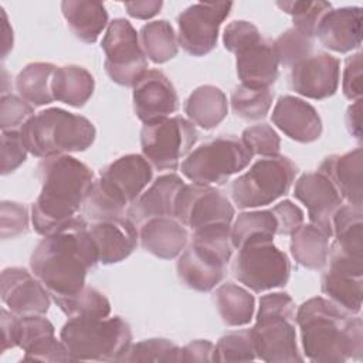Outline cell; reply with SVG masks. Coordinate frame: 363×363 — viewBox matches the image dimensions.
<instances>
[{"instance_id":"6da1fadb","label":"cell","mask_w":363,"mask_h":363,"mask_svg":"<svg viewBox=\"0 0 363 363\" xmlns=\"http://www.w3.org/2000/svg\"><path fill=\"white\" fill-rule=\"evenodd\" d=\"M99 262L84 216L45 235L30 257V271L48 289L52 299L69 296L85 286L86 275Z\"/></svg>"},{"instance_id":"7a4b0ae2","label":"cell","mask_w":363,"mask_h":363,"mask_svg":"<svg viewBox=\"0 0 363 363\" xmlns=\"http://www.w3.org/2000/svg\"><path fill=\"white\" fill-rule=\"evenodd\" d=\"M302 350L311 362L343 363L363 356V322L323 296L305 301L295 313Z\"/></svg>"},{"instance_id":"3957f363","label":"cell","mask_w":363,"mask_h":363,"mask_svg":"<svg viewBox=\"0 0 363 363\" xmlns=\"http://www.w3.org/2000/svg\"><path fill=\"white\" fill-rule=\"evenodd\" d=\"M41 191L31 206V224L45 237L67 227L82 208L94 183V172L69 156L43 159L37 167Z\"/></svg>"},{"instance_id":"277c9868","label":"cell","mask_w":363,"mask_h":363,"mask_svg":"<svg viewBox=\"0 0 363 363\" xmlns=\"http://www.w3.org/2000/svg\"><path fill=\"white\" fill-rule=\"evenodd\" d=\"M20 133L28 153L41 159L84 152L96 136L89 119L61 108L34 113L20 128Z\"/></svg>"},{"instance_id":"5b68a950","label":"cell","mask_w":363,"mask_h":363,"mask_svg":"<svg viewBox=\"0 0 363 363\" xmlns=\"http://www.w3.org/2000/svg\"><path fill=\"white\" fill-rule=\"evenodd\" d=\"M295 302L286 292L259 298L255 325L250 329L257 359L267 363L303 362L295 329Z\"/></svg>"},{"instance_id":"8992f818","label":"cell","mask_w":363,"mask_h":363,"mask_svg":"<svg viewBox=\"0 0 363 363\" xmlns=\"http://www.w3.org/2000/svg\"><path fill=\"white\" fill-rule=\"evenodd\" d=\"M71 362H121L132 345V330L121 316L68 318L60 332Z\"/></svg>"},{"instance_id":"52a82bcc","label":"cell","mask_w":363,"mask_h":363,"mask_svg":"<svg viewBox=\"0 0 363 363\" xmlns=\"http://www.w3.org/2000/svg\"><path fill=\"white\" fill-rule=\"evenodd\" d=\"M223 43L235 55L238 79L248 88H269L279 75L274 40L261 35L251 21L234 20L224 28Z\"/></svg>"},{"instance_id":"ba28073f","label":"cell","mask_w":363,"mask_h":363,"mask_svg":"<svg viewBox=\"0 0 363 363\" xmlns=\"http://www.w3.org/2000/svg\"><path fill=\"white\" fill-rule=\"evenodd\" d=\"M251 159L252 155L241 139L234 135H220L191 150L180 169L191 183L221 186L233 174L244 170Z\"/></svg>"},{"instance_id":"9c48e42d","label":"cell","mask_w":363,"mask_h":363,"mask_svg":"<svg viewBox=\"0 0 363 363\" xmlns=\"http://www.w3.org/2000/svg\"><path fill=\"white\" fill-rule=\"evenodd\" d=\"M231 271L238 282L252 292H265L286 285L291 262L274 244V237L248 238L238 248Z\"/></svg>"},{"instance_id":"30bf717a","label":"cell","mask_w":363,"mask_h":363,"mask_svg":"<svg viewBox=\"0 0 363 363\" xmlns=\"http://www.w3.org/2000/svg\"><path fill=\"white\" fill-rule=\"evenodd\" d=\"M296 173V164L286 156L262 157L233 182L231 199L238 208L271 204L289 191Z\"/></svg>"},{"instance_id":"8fae6325","label":"cell","mask_w":363,"mask_h":363,"mask_svg":"<svg viewBox=\"0 0 363 363\" xmlns=\"http://www.w3.org/2000/svg\"><path fill=\"white\" fill-rule=\"evenodd\" d=\"M196 126L183 116L145 123L140 130L142 155L157 170H176L197 142Z\"/></svg>"},{"instance_id":"7c38bea8","label":"cell","mask_w":363,"mask_h":363,"mask_svg":"<svg viewBox=\"0 0 363 363\" xmlns=\"http://www.w3.org/2000/svg\"><path fill=\"white\" fill-rule=\"evenodd\" d=\"M101 47L105 52V71L115 84L133 88L147 71L139 34L128 20L113 18L106 27Z\"/></svg>"},{"instance_id":"4fadbf2b","label":"cell","mask_w":363,"mask_h":363,"mask_svg":"<svg viewBox=\"0 0 363 363\" xmlns=\"http://www.w3.org/2000/svg\"><path fill=\"white\" fill-rule=\"evenodd\" d=\"M233 3H194L177 16V43L193 57L214 50L218 30L228 17Z\"/></svg>"},{"instance_id":"5bb4252c","label":"cell","mask_w":363,"mask_h":363,"mask_svg":"<svg viewBox=\"0 0 363 363\" xmlns=\"http://www.w3.org/2000/svg\"><path fill=\"white\" fill-rule=\"evenodd\" d=\"M234 216L230 199L216 186L184 184L176 200L174 217L191 231L213 224H231Z\"/></svg>"},{"instance_id":"9a60e30c","label":"cell","mask_w":363,"mask_h":363,"mask_svg":"<svg viewBox=\"0 0 363 363\" xmlns=\"http://www.w3.org/2000/svg\"><path fill=\"white\" fill-rule=\"evenodd\" d=\"M320 289L328 299L347 312L359 315L363 296V261L329 254Z\"/></svg>"},{"instance_id":"2e32d148","label":"cell","mask_w":363,"mask_h":363,"mask_svg":"<svg viewBox=\"0 0 363 363\" xmlns=\"http://www.w3.org/2000/svg\"><path fill=\"white\" fill-rule=\"evenodd\" d=\"M1 301L17 316L45 315L51 295L41 281L26 268L9 267L1 272Z\"/></svg>"},{"instance_id":"e0dca14e","label":"cell","mask_w":363,"mask_h":363,"mask_svg":"<svg viewBox=\"0 0 363 363\" xmlns=\"http://www.w3.org/2000/svg\"><path fill=\"white\" fill-rule=\"evenodd\" d=\"M340 62L328 52L311 54L291 67L289 86L309 99H326L337 91Z\"/></svg>"},{"instance_id":"ac0fdd59","label":"cell","mask_w":363,"mask_h":363,"mask_svg":"<svg viewBox=\"0 0 363 363\" xmlns=\"http://www.w3.org/2000/svg\"><path fill=\"white\" fill-rule=\"evenodd\" d=\"M14 343L24 352V362H71L65 345L55 337L54 325L43 315L17 316Z\"/></svg>"},{"instance_id":"d6986e66","label":"cell","mask_w":363,"mask_h":363,"mask_svg":"<svg viewBox=\"0 0 363 363\" xmlns=\"http://www.w3.org/2000/svg\"><path fill=\"white\" fill-rule=\"evenodd\" d=\"M294 196L306 207L311 224L330 238L333 216L343 204V199L330 180L320 172L303 173L295 182Z\"/></svg>"},{"instance_id":"ffe728a7","label":"cell","mask_w":363,"mask_h":363,"mask_svg":"<svg viewBox=\"0 0 363 363\" xmlns=\"http://www.w3.org/2000/svg\"><path fill=\"white\" fill-rule=\"evenodd\" d=\"M133 111L139 121L150 123L169 118L179 109V96L172 81L159 69H149L135 84Z\"/></svg>"},{"instance_id":"44dd1931","label":"cell","mask_w":363,"mask_h":363,"mask_svg":"<svg viewBox=\"0 0 363 363\" xmlns=\"http://www.w3.org/2000/svg\"><path fill=\"white\" fill-rule=\"evenodd\" d=\"M153 177V166L143 155L129 153L106 164L99 180L119 199L130 206L147 187Z\"/></svg>"},{"instance_id":"7402d4cb","label":"cell","mask_w":363,"mask_h":363,"mask_svg":"<svg viewBox=\"0 0 363 363\" xmlns=\"http://www.w3.org/2000/svg\"><path fill=\"white\" fill-rule=\"evenodd\" d=\"M271 119L284 135L299 143L318 140L323 130L318 111L306 101L292 95L278 98Z\"/></svg>"},{"instance_id":"603a6c76","label":"cell","mask_w":363,"mask_h":363,"mask_svg":"<svg viewBox=\"0 0 363 363\" xmlns=\"http://www.w3.org/2000/svg\"><path fill=\"white\" fill-rule=\"evenodd\" d=\"M88 231L96 248L98 259L104 265L116 264L128 258L138 245L136 225L126 217H118L88 224Z\"/></svg>"},{"instance_id":"cb8c5ba5","label":"cell","mask_w":363,"mask_h":363,"mask_svg":"<svg viewBox=\"0 0 363 363\" xmlns=\"http://www.w3.org/2000/svg\"><path fill=\"white\" fill-rule=\"evenodd\" d=\"M186 183L176 173L159 176L126 210V217L135 224L156 218L174 217L176 200Z\"/></svg>"},{"instance_id":"d4e9b609","label":"cell","mask_w":363,"mask_h":363,"mask_svg":"<svg viewBox=\"0 0 363 363\" xmlns=\"http://www.w3.org/2000/svg\"><path fill=\"white\" fill-rule=\"evenodd\" d=\"M315 37L323 47L336 52H349L362 44V7L330 9L318 24Z\"/></svg>"},{"instance_id":"484cf974","label":"cell","mask_w":363,"mask_h":363,"mask_svg":"<svg viewBox=\"0 0 363 363\" xmlns=\"http://www.w3.org/2000/svg\"><path fill=\"white\" fill-rule=\"evenodd\" d=\"M318 172L323 173L335 186L343 201L360 206L363 203V150L356 147L342 155H330L319 164Z\"/></svg>"},{"instance_id":"4316f807","label":"cell","mask_w":363,"mask_h":363,"mask_svg":"<svg viewBox=\"0 0 363 363\" xmlns=\"http://www.w3.org/2000/svg\"><path fill=\"white\" fill-rule=\"evenodd\" d=\"M142 248L162 259L177 258L189 245V231L176 217H156L138 228Z\"/></svg>"},{"instance_id":"83f0119b","label":"cell","mask_w":363,"mask_h":363,"mask_svg":"<svg viewBox=\"0 0 363 363\" xmlns=\"http://www.w3.org/2000/svg\"><path fill=\"white\" fill-rule=\"evenodd\" d=\"M225 267L214 257L189 244L177 257L176 272L186 288L197 292H210L223 281Z\"/></svg>"},{"instance_id":"f1b7e54d","label":"cell","mask_w":363,"mask_h":363,"mask_svg":"<svg viewBox=\"0 0 363 363\" xmlns=\"http://www.w3.org/2000/svg\"><path fill=\"white\" fill-rule=\"evenodd\" d=\"M61 11L71 33L85 44H94L109 24L108 11L101 1L64 0Z\"/></svg>"},{"instance_id":"f546056e","label":"cell","mask_w":363,"mask_h":363,"mask_svg":"<svg viewBox=\"0 0 363 363\" xmlns=\"http://www.w3.org/2000/svg\"><path fill=\"white\" fill-rule=\"evenodd\" d=\"M227 112V96L216 85L197 86L184 102V113L189 121L204 130L218 126L225 119Z\"/></svg>"},{"instance_id":"4dcf8cb0","label":"cell","mask_w":363,"mask_h":363,"mask_svg":"<svg viewBox=\"0 0 363 363\" xmlns=\"http://www.w3.org/2000/svg\"><path fill=\"white\" fill-rule=\"evenodd\" d=\"M95 79L92 74L79 65L57 67L51 79L54 101H60L74 108L84 106L92 96Z\"/></svg>"},{"instance_id":"1f68e13d","label":"cell","mask_w":363,"mask_h":363,"mask_svg":"<svg viewBox=\"0 0 363 363\" xmlns=\"http://www.w3.org/2000/svg\"><path fill=\"white\" fill-rule=\"evenodd\" d=\"M291 255L308 269H320L329 255V237L313 224H302L291 234Z\"/></svg>"},{"instance_id":"d6a6232c","label":"cell","mask_w":363,"mask_h":363,"mask_svg":"<svg viewBox=\"0 0 363 363\" xmlns=\"http://www.w3.org/2000/svg\"><path fill=\"white\" fill-rule=\"evenodd\" d=\"M213 299L224 325L244 326L251 322L255 311V299L245 288L234 282L221 284L217 286Z\"/></svg>"},{"instance_id":"836d02e7","label":"cell","mask_w":363,"mask_h":363,"mask_svg":"<svg viewBox=\"0 0 363 363\" xmlns=\"http://www.w3.org/2000/svg\"><path fill=\"white\" fill-rule=\"evenodd\" d=\"M57 67L51 62H30L16 77L18 95L33 106L48 105L54 101L51 79Z\"/></svg>"},{"instance_id":"e575fe53","label":"cell","mask_w":363,"mask_h":363,"mask_svg":"<svg viewBox=\"0 0 363 363\" xmlns=\"http://www.w3.org/2000/svg\"><path fill=\"white\" fill-rule=\"evenodd\" d=\"M139 43L146 58L155 64H164L179 52L177 34L167 20L146 23L139 31Z\"/></svg>"},{"instance_id":"d590c367","label":"cell","mask_w":363,"mask_h":363,"mask_svg":"<svg viewBox=\"0 0 363 363\" xmlns=\"http://www.w3.org/2000/svg\"><path fill=\"white\" fill-rule=\"evenodd\" d=\"M52 301L68 318H106L111 313V303L108 298L96 288L88 285L69 296L55 298Z\"/></svg>"},{"instance_id":"8d00e7d4","label":"cell","mask_w":363,"mask_h":363,"mask_svg":"<svg viewBox=\"0 0 363 363\" xmlns=\"http://www.w3.org/2000/svg\"><path fill=\"white\" fill-rule=\"evenodd\" d=\"M274 101L271 88H248L242 84L237 85L230 98L233 112L245 121L264 119L269 112Z\"/></svg>"},{"instance_id":"74e56055","label":"cell","mask_w":363,"mask_h":363,"mask_svg":"<svg viewBox=\"0 0 363 363\" xmlns=\"http://www.w3.org/2000/svg\"><path fill=\"white\" fill-rule=\"evenodd\" d=\"M233 221L231 242L234 248H238L248 238L258 235L274 237L277 234V221L271 210L242 211Z\"/></svg>"},{"instance_id":"f35d334b","label":"cell","mask_w":363,"mask_h":363,"mask_svg":"<svg viewBox=\"0 0 363 363\" xmlns=\"http://www.w3.org/2000/svg\"><path fill=\"white\" fill-rule=\"evenodd\" d=\"M121 362H182V347L163 337L145 339L130 345Z\"/></svg>"},{"instance_id":"ab89813d","label":"cell","mask_w":363,"mask_h":363,"mask_svg":"<svg viewBox=\"0 0 363 363\" xmlns=\"http://www.w3.org/2000/svg\"><path fill=\"white\" fill-rule=\"evenodd\" d=\"M315 37L291 27L279 34L278 38L274 40V47L279 60V65L292 67L301 60L309 57L313 50Z\"/></svg>"},{"instance_id":"60d3db41","label":"cell","mask_w":363,"mask_h":363,"mask_svg":"<svg viewBox=\"0 0 363 363\" xmlns=\"http://www.w3.org/2000/svg\"><path fill=\"white\" fill-rule=\"evenodd\" d=\"M277 6L292 17L294 27L315 37L322 17L332 9L328 1H277Z\"/></svg>"},{"instance_id":"b9f144b4","label":"cell","mask_w":363,"mask_h":363,"mask_svg":"<svg viewBox=\"0 0 363 363\" xmlns=\"http://www.w3.org/2000/svg\"><path fill=\"white\" fill-rule=\"evenodd\" d=\"M257 353L250 329L234 330L221 336L214 346L213 362H250Z\"/></svg>"},{"instance_id":"7bdbcfd3","label":"cell","mask_w":363,"mask_h":363,"mask_svg":"<svg viewBox=\"0 0 363 363\" xmlns=\"http://www.w3.org/2000/svg\"><path fill=\"white\" fill-rule=\"evenodd\" d=\"M241 140L252 156L275 157L279 155L281 139L268 123H257L242 130Z\"/></svg>"},{"instance_id":"ee69618b","label":"cell","mask_w":363,"mask_h":363,"mask_svg":"<svg viewBox=\"0 0 363 363\" xmlns=\"http://www.w3.org/2000/svg\"><path fill=\"white\" fill-rule=\"evenodd\" d=\"M34 115V106L20 95L3 94L0 101V128L1 130L20 129Z\"/></svg>"},{"instance_id":"f6af8a7d","label":"cell","mask_w":363,"mask_h":363,"mask_svg":"<svg viewBox=\"0 0 363 363\" xmlns=\"http://www.w3.org/2000/svg\"><path fill=\"white\" fill-rule=\"evenodd\" d=\"M28 210L17 201H1L0 204V230L1 238H16L28 230Z\"/></svg>"},{"instance_id":"bcb514c9","label":"cell","mask_w":363,"mask_h":363,"mask_svg":"<svg viewBox=\"0 0 363 363\" xmlns=\"http://www.w3.org/2000/svg\"><path fill=\"white\" fill-rule=\"evenodd\" d=\"M27 146L20 129L1 130V174L6 176L18 169L27 159Z\"/></svg>"},{"instance_id":"7dc6e473","label":"cell","mask_w":363,"mask_h":363,"mask_svg":"<svg viewBox=\"0 0 363 363\" xmlns=\"http://www.w3.org/2000/svg\"><path fill=\"white\" fill-rule=\"evenodd\" d=\"M277 221L278 235H291L298 227L303 224V211L291 200H282L271 208Z\"/></svg>"},{"instance_id":"c3c4849f","label":"cell","mask_w":363,"mask_h":363,"mask_svg":"<svg viewBox=\"0 0 363 363\" xmlns=\"http://www.w3.org/2000/svg\"><path fill=\"white\" fill-rule=\"evenodd\" d=\"M342 89H343V95L349 101L354 102L362 99L363 85H362V52L360 51L347 57L345 62Z\"/></svg>"},{"instance_id":"681fc988","label":"cell","mask_w":363,"mask_h":363,"mask_svg":"<svg viewBox=\"0 0 363 363\" xmlns=\"http://www.w3.org/2000/svg\"><path fill=\"white\" fill-rule=\"evenodd\" d=\"M214 345L206 339L193 340L182 347V362H213Z\"/></svg>"},{"instance_id":"f907efd6","label":"cell","mask_w":363,"mask_h":363,"mask_svg":"<svg viewBox=\"0 0 363 363\" xmlns=\"http://www.w3.org/2000/svg\"><path fill=\"white\" fill-rule=\"evenodd\" d=\"M126 13L138 20H147L155 17L163 7V1L157 0H140V1H128L123 4Z\"/></svg>"},{"instance_id":"816d5d0a","label":"cell","mask_w":363,"mask_h":363,"mask_svg":"<svg viewBox=\"0 0 363 363\" xmlns=\"http://www.w3.org/2000/svg\"><path fill=\"white\" fill-rule=\"evenodd\" d=\"M16 319L17 315H14L11 311H7L6 308L1 309L0 316V328H1V353H4L9 349L16 347L14 343V333H16Z\"/></svg>"},{"instance_id":"f5cc1de1","label":"cell","mask_w":363,"mask_h":363,"mask_svg":"<svg viewBox=\"0 0 363 363\" xmlns=\"http://www.w3.org/2000/svg\"><path fill=\"white\" fill-rule=\"evenodd\" d=\"M346 126L349 133L362 140V99L354 101L346 112Z\"/></svg>"},{"instance_id":"db71d44e","label":"cell","mask_w":363,"mask_h":363,"mask_svg":"<svg viewBox=\"0 0 363 363\" xmlns=\"http://www.w3.org/2000/svg\"><path fill=\"white\" fill-rule=\"evenodd\" d=\"M0 14H1V33H3V38H1L3 52H1V57L6 58L7 54L10 52V50L13 48V28L9 24L7 14H6L3 7H0Z\"/></svg>"}]
</instances>
